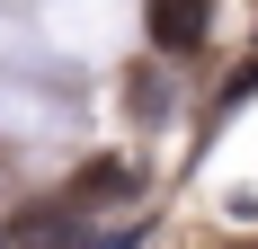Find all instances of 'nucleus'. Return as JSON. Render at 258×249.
Instances as JSON below:
<instances>
[{"mask_svg":"<svg viewBox=\"0 0 258 249\" xmlns=\"http://www.w3.org/2000/svg\"><path fill=\"white\" fill-rule=\"evenodd\" d=\"M143 36H152L160 63L205 53V36H214V0H143Z\"/></svg>","mask_w":258,"mask_h":249,"instance_id":"obj_1","label":"nucleus"},{"mask_svg":"<svg viewBox=\"0 0 258 249\" xmlns=\"http://www.w3.org/2000/svg\"><path fill=\"white\" fill-rule=\"evenodd\" d=\"M125 89H134V116H143V125L178 116V80H169V63H143V72H134Z\"/></svg>","mask_w":258,"mask_h":249,"instance_id":"obj_3","label":"nucleus"},{"mask_svg":"<svg viewBox=\"0 0 258 249\" xmlns=\"http://www.w3.org/2000/svg\"><path fill=\"white\" fill-rule=\"evenodd\" d=\"M134 187H143V169H134V160H98V169H80L72 187H62V196H72L80 214H89V205H107V196H134Z\"/></svg>","mask_w":258,"mask_h":249,"instance_id":"obj_2","label":"nucleus"},{"mask_svg":"<svg viewBox=\"0 0 258 249\" xmlns=\"http://www.w3.org/2000/svg\"><path fill=\"white\" fill-rule=\"evenodd\" d=\"M0 249H9V240H0Z\"/></svg>","mask_w":258,"mask_h":249,"instance_id":"obj_4","label":"nucleus"}]
</instances>
